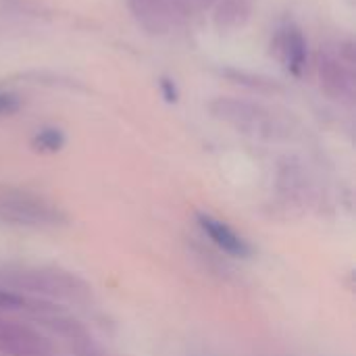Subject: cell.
Returning a JSON list of instances; mask_svg holds the SVG:
<instances>
[{"label":"cell","mask_w":356,"mask_h":356,"mask_svg":"<svg viewBox=\"0 0 356 356\" xmlns=\"http://www.w3.org/2000/svg\"><path fill=\"white\" fill-rule=\"evenodd\" d=\"M211 113L219 121L236 127L242 134H250L259 138H277L284 131L280 119L271 111L250 100L219 96L211 102Z\"/></svg>","instance_id":"1"},{"label":"cell","mask_w":356,"mask_h":356,"mask_svg":"<svg viewBox=\"0 0 356 356\" xmlns=\"http://www.w3.org/2000/svg\"><path fill=\"white\" fill-rule=\"evenodd\" d=\"M356 58L350 42L336 50H321L317 56V75L321 90L334 100H348L356 90Z\"/></svg>","instance_id":"2"},{"label":"cell","mask_w":356,"mask_h":356,"mask_svg":"<svg viewBox=\"0 0 356 356\" xmlns=\"http://www.w3.org/2000/svg\"><path fill=\"white\" fill-rule=\"evenodd\" d=\"M127 6L140 27L154 35H165L190 19L184 0H127Z\"/></svg>","instance_id":"3"},{"label":"cell","mask_w":356,"mask_h":356,"mask_svg":"<svg viewBox=\"0 0 356 356\" xmlns=\"http://www.w3.org/2000/svg\"><path fill=\"white\" fill-rule=\"evenodd\" d=\"M0 219L19 225H54L60 215L50 204L31 196H4L0 198Z\"/></svg>","instance_id":"4"},{"label":"cell","mask_w":356,"mask_h":356,"mask_svg":"<svg viewBox=\"0 0 356 356\" xmlns=\"http://www.w3.org/2000/svg\"><path fill=\"white\" fill-rule=\"evenodd\" d=\"M273 46L284 67L294 75H302V71L307 69V58H309V50H307L309 46H307L302 31L294 25H286L277 31Z\"/></svg>","instance_id":"5"},{"label":"cell","mask_w":356,"mask_h":356,"mask_svg":"<svg viewBox=\"0 0 356 356\" xmlns=\"http://www.w3.org/2000/svg\"><path fill=\"white\" fill-rule=\"evenodd\" d=\"M196 221H198L200 229L211 238V242L215 246H219L223 252H227L229 257H238V259L250 257V252H252L250 244L240 234H236L225 221H221L213 215H207V213H198Z\"/></svg>","instance_id":"6"},{"label":"cell","mask_w":356,"mask_h":356,"mask_svg":"<svg viewBox=\"0 0 356 356\" xmlns=\"http://www.w3.org/2000/svg\"><path fill=\"white\" fill-rule=\"evenodd\" d=\"M211 8H213V21L217 29L238 31L250 21L254 2L252 0H215Z\"/></svg>","instance_id":"7"},{"label":"cell","mask_w":356,"mask_h":356,"mask_svg":"<svg viewBox=\"0 0 356 356\" xmlns=\"http://www.w3.org/2000/svg\"><path fill=\"white\" fill-rule=\"evenodd\" d=\"M65 144V136L58 129H42L35 138H33V148L40 152H58Z\"/></svg>","instance_id":"8"},{"label":"cell","mask_w":356,"mask_h":356,"mask_svg":"<svg viewBox=\"0 0 356 356\" xmlns=\"http://www.w3.org/2000/svg\"><path fill=\"white\" fill-rule=\"evenodd\" d=\"M21 106L19 98L8 92H0V115H10Z\"/></svg>","instance_id":"9"},{"label":"cell","mask_w":356,"mask_h":356,"mask_svg":"<svg viewBox=\"0 0 356 356\" xmlns=\"http://www.w3.org/2000/svg\"><path fill=\"white\" fill-rule=\"evenodd\" d=\"M213 2H215V0H184V4H186V8H188L190 17H192V15H196V13H200V10L211 8V6H213Z\"/></svg>","instance_id":"10"}]
</instances>
